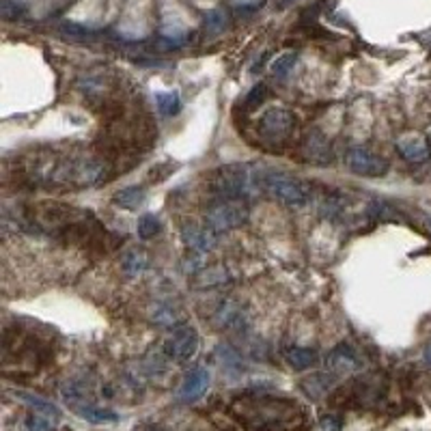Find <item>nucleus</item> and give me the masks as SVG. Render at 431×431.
Segmentation results:
<instances>
[{
  "label": "nucleus",
  "instance_id": "nucleus-1",
  "mask_svg": "<svg viewBox=\"0 0 431 431\" xmlns=\"http://www.w3.org/2000/svg\"><path fill=\"white\" fill-rule=\"evenodd\" d=\"M106 162L93 153H63L57 149L32 151L24 158L22 172L43 188H91L106 177Z\"/></svg>",
  "mask_w": 431,
  "mask_h": 431
},
{
  "label": "nucleus",
  "instance_id": "nucleus-2",
  "mask_svg": "<svg viewBox=\"0 0 431 431\" xmlns=\"http://www.w3.org/2000/svg\"><path fill=\"white\" fill-rule=\"evenodd\" d=\"M254 183L259 192H268L289 207H304L313 199V186L308 181L274 170H254Z\"/></svg>",
  "mask_w": 431,
  "mask_h": 431
},
{
  "label": "nucleus",
  "instance_id": "nucleus-3",
  "mask_svg": "<svg viewBox=\"0 0 431 431\" xmlns=\"http://www.w3.org/2000/svg\"><path fill=\"white\" fill-rule=\"evenodd\" d=\"M252 188V170L244 164H229L212 175V190L220 201H241Z\"/></svg>",
  "mask_w": 431,
  "mask_h": 431
},
{
  "label": "nucleus",
  "instance_id": "nucleus-4",
  "mask_svg": "<svg viewBox=\"0 0 431 431\" xmlns=\"http://www.w3.org/2000/svg\"><path fill=\"white\" fill-rule=\"evenodd\" d=\"M259 136L263 138V143L270 147H281L285 141H289V136L296 130V117L287 108H270L259 119Z\"/></svg>",
  "mask_w": 431,
  "mask_h": 431
},
{
  "label": "nucleus",
  "instance_id": "nucleus-5",
  "mask_svg": "<svg viewBox=\"0 0 431 431\" xmlns=\"http://www.w3.org/2000/svg\"><path fill=\"white\" fill-rule=\"evenodd\" d=\"M248 218V207L241 201H220L214 205L205 216V222L216 233H227L231 229H237L246 222Z\"/></svg>",
  "mask_w": 431,
  "mask_h": 431
},
{
  "label": "nucleus",
  "instance_id": "nucleus-6",
  "mask_svg": "<svg viewBox=\"0 0 431 431\" xmlns=\"http://www.w3.org/2000/svg\"><path fill=\"white\" fill-rule=\"evenodd\" d=\"M345 166L358 177H384L388 172V162L382 155L365 147L350 149L345 155Z\"/></svg>",
  "mask_w": 431,
  "mask_h": 431
},
{
  "label": "nucleus",
  "instance_id": "nucleus-7",
  "mask_svg": "<svg viewBox=\"0 0 431 431\" xmlns=\"http://www.w3.org/2000/svg\"><path fill=\"white\" fill-rule=\"evenodd\" d=\"M164 352L170 360L175 362H188L192 360L199 352V332L192 325H177L172 328L164 343Z\"/></svg>",
  "mask_w": 431,
  "mask_h": 431
},
{
  "label": "nucleus",
  "instance_id": "nucleus-8",
  "mask_svg": "<svg viewBox=\"0 0 431 431\" xmlns=\"http://www.w3.org/2000/svg\"><path fill=\"white\" fill-rule=\"evenodd\" d=\"M65 399L69 403V408H72L80 419L89 421L93 425H106V423H117L119 421V414L108 410V408H99L91 401H86L82 392L76 390V386L72 384L67 390H65Z\"/></svg>",
  "mask_w": 431,
  "mask_h": 431
},
{
  "label": "nucleus",
  "instance_id": "nucleus-9",
  "mask_svg": "<svg viewBox=\"0 0 431 431\" xmlns=\"http://www.w3.org/2000/svg\"><path fill=\"white\" fill-rule=\"evenodd\" d=\"M183 241L194 250L207 252L218 244V233L210 227V224H197V222H186L181 227Z\"/></svg>",
  "mask_w": 431,
  "mask_h": 431
},
{
  "label": "nucleus",
  "instance_id": "nucleus-10",
  "mask_svg": "<svg viewBox=\"0 0 431 431\" xmlns=\"http://www.w3.org/2000/svg\"><path fill=\"white\" fill-rule=\"evenodd\" d=\"M207 386H210V371H207V369H194V371H190L186 375V379L179 386L177 397L181 401H186V403L197 401L199 397L205 394Z\"/></svg>",
  "mask_w": 431,
  "mask_h": 431
},
{
  "label": "nucleus",
  "instance_id": "nucleus-11",
  "mask_svg": "<svg viewBox=\"0 0 431 431\" xmlns=\"http://www.w3.org/2000/svg\"><path fill=\"white\" fill-rule=\"evenodd\" d=\"M304 155H306V160L308 162H313V164H330L334 160V155H332V149H330V143L325 141V136L319 134V132H310L306 136V141H304Z\"/></svg>",
  "mask_w": 431,
  "mask_h": 431
},
{
  "label": "nucleus",
  "instance_id": "nucleus-12",
  "mask_svg": "<svg viewBox=\"0 0 431 431\" xmlns=\"http://www.w3.org/2000/svg\"><path fill=\"white\" fill-rule=\"evenodd\" d=\"M397 149H399V153L408 162H425L431 153L429 143L423 136H417V134L399 138V141H397Z\"/></svg>",
  "mask_w": 431,
  "mask_h": 431
},
{
  "label": "nucleus",
  "instance_id": "nucleus-13",
  "mask_svg": "<svg viewBox=\"0 0 431 431\" xmlns=\"http://www.w3.org/2000/svg\"><path fill=\"white\" fill-rule=\"evenodd\" d=\"M328 365L334 373H350V371H356L358 369V360H356V354L350 345H339V348L328 356Z\"/></svg>",
  "mask_w": 431,
  "mask_h": 431
},
{
  "label": "nucleus",
  "instance_id": "nucleus-14",
  "mask_svg": "<svg viewBox=\"0 0 431 431\" xmlns=\"http://www.w3.org/2000/svg\"><path fill=\"white\" fill-rule=\"evenodd\" d=\"M145 197H147V190L143 186H130V188L119 190L112 197V201L117 207H123V210H138V207L145 203Z\"/></svg>",
  "mask_w": 431,
  "mask_h": 431
},
{
  "label": "nucleus",
  "instance_id": "nucleus-15",
  "mask_svg": "<svg viewBox=\"0 0 431 431\" xmlns=\"http://www.w3.org/2000/svg\"><path fill=\"white\" fill-rule=\"evenodd\" d=\"M287 362L296 371H306L317 362V352L310 348H291L287 352Z\"/></svg>",
  "mask_w": 431,
  "mask_h": 431
},
{
  "label": "nucleus",
  "instance_id": "nucleus-16",
  "mask_svg": "<svg viewBox=\"0 0 431 431\" xmlns=\"http://www.w3.org/2000/svg\"><path fill=\"white\" fill-rule=\"evenodd\" d=\"M155 106H158V110H160L162 117H172V114H177L179 108H181L179 93H175V91L158 93V95H155Z\"/></svg>",
  "mask_w": 431,
  "mask_h": 431
},
{
  "label": "nucleus",
  "instance_id": "nucleus-17",
  "mask_svg": "<svg viewBox=\"0 0 431 431\" xmlns=\"http://www.w3.org/2000/svg\"><path fill=\"white\" fill-rule=\"evenodd\" d=\"M160 231H162V222H160V218L155 214H145V216L138 218L136 233H138V237H141V239H151V237L158 235Z\"/></svg>",
  "mask_w": 431,
  "mask_h": 431
},
{
  "label": "nucleus",
  "instance_id": "nucleus-18",
  "mask_svg": "<svg viewBox=\"0 0 431 431\" xmlns=\"http://www.w3.org/2000/svg\"><path fill=\"white\" fill-rule=\"evenodd\" d=\"M121 265H123V272L128 276H138V274H141L147 268V254H145V250H130V252H126Z\"/></svg>",
  "mask_w": 431,
  "mask_h": 431
},
{
  "label": "nucleus",
  "instance_id": "nucleus-19",
  "mask_svg": "<svg viewBox=\"0 0 431 431\" xmlns=\"http://www.w3.org/2000/svg\"><path fill=\"white\" fill-rule=\"evenodd\" d=\"M15 394H17V399H22L24 403H28L34 412H46V414H52V417H59V410L50 401L41 399V397H34V394H28V392H15Z\"/></svg>",
  "mask_w": 431,
  "mask_h": 431
},
{
  "label": "nucleus",
  "instance_id": "nucleus-20",
  "mask_svg": "<svg viewBox=\"0 0 431 431\" xmlns=\"http://www.w3.org/2000/svg\"><path fill=\"white\" fill-rule=\"evenodd\" d=\"M54 419L57 417H52V414L34 412L28 419V427H30V431H52V427H54Z\"/></svg>",
  "mask_w": 431,
  "mask_h": 431
},
{
  "label": "nucleus",
  "instance_id": "nucleus-21",
  "mask_svg": "<svg viewBox=\"0 0 431 431\" xmlns=\"http://www.w3.org/2000/svg\"><path fill=\"white\" fill-rule=\"evenodd\" d=\"M224 281H227V272H222L220 268H214V270L201 272V276L194 283L201 285V287H214V285H220Z\"/></svg>",
  "mask_w": 431,
  "mask_h": 431
},
{
  "label": "nucleus",
  "instance_id": "nucleus-22",
  "mask_svg": "<svg viewBox=\"0 0 431 431\" xmlns=\"http://www.w3.org/2000/svg\"><path fill=\"white\" fill-rule=\"evenodd\" d=\"M293 63H296V54H293V52H287V54L279 57V59L272 63V74L276 78H285L291 72Z\"/></svg>",
  "mask_w": 431,
  "mask_h": 431
},
{
  "label": "nucleus",
  "instance_id": "nucleus-23",
  "mask_svg": "<svg viewBox=\"0 0 431 431\" xmlns=\"http://www.w3.org/2000/svg\"><path fill=\"white\" fill-rule=\"evenodd\" d=\"M0 13H3L5 20H20V17L24 15V5L17 3V0H3Z\"/></svg>",
  "mask_w": 431,
  "mask_h": 431
},
{
  "label": "nucleus",
  "instance_id": "nucleus-24",
  "mask_svg": "<svg viewBox=\"0 0 431 431\" xmlns=\"http://www.w3.org/2000/svg\"><path fill=\"white\" fill-rule=\"evenodd\" d=\"M268 97V89H265V84H257L254 89L246 95V99H244V103H246V108H257L259 103H261L263 99Z\"/></svg>",
  "mask_w": 431,
  "mask_h": 431
},
{
  "label": "nucleus",
  "instance_id": "nucleus-25",
  "mask_svg": "<svg viewBox=\"0 0 431 431\" xmlns=\"http://www.w3.org/2000/svg\"><path fill=\"white\" fill-rule=\"evenodd\" d=\"M207 28H210V30H222L224 28V15L220 11L207 13Z\"/></svg>",
  "mask_w": 431,
  "mask_h": 431
},
{
  "label": "nucleus",
  "instance_id": "nucleus-26",
  "mask_svg": "<svg viewBox=\"0 0 431 431\" xmlns=\"http://www.w3.org/2000/svg\"><path fill=\"white\" fill-rule=\"evenodd\" d=\"M321 431H339V421L332 419V417H328L321 421Z\"/></svg>",
  "mask_w": 431,
  "mask_h": 431
},
{
  "label": "nucleus",
  "instance_id": "nucleus-27",
  "mask_svg": "<svg viewBox=\"0 0 431 431\" xmlns=\"http://www.w3.org/2000/svg\"><path fill=\"white\" fill-rule=\"evenodd\" d=\"M425 358H427V362H431V348H429V350L425 352Z\"/></svg>",
  "mask_w": 431,
  "mask_h": 431
},
{
  "label": "nucleus",
  "instance_id": "nucleus-28",
  "mask_svg": "<svg viewBox=\"0 0 431 431\" xmlns=\"http://www.w3.org/2000/svg\"><path fill=\"white\" fill-rule=\"evenodd\" d=\"M289 3H291V0H281V5H283V7H285V5H289Z\"/></svg>",
  "mask_w": 431,
  "mask_h": 431
},
{
  "label": "nucleus",
  "instance_id": "nucleus-29",
  "mask_svg": "<svg viewBox=\"0 0 431 431\" xmlns=\"http://www.w3.org/2000/svg\"><path fill=\"white\" fill-rule=\"evenodd\" d=\"M145 431H160V429H145Z\"/></svg>",
  "mask_w": 431,
  "mask_h": 431
},
{
  "label": "nucleus",
  "instance_id": "nucleus-30",
  "mask_svg": "<svg viewBox=\"0 0 431 431\" xmlns=\"http://www.w3.org/2000/svg\"><path fill=\"white\" fill-rule=\"evenodd\" d=\"M429 224H431V220H429Z\"/></svg>",
  "mask_w": 431,
  "mask_h": 431
}]
</instances>
